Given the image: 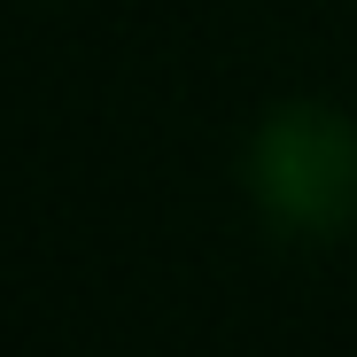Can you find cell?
<instances>
[{"mask_svg":"<svg viewBox=\"0 0 357 357\" xmlns=\"http://www.w3.org/2000/svg\"><path fill=\"white\" fill-rule=\"evenodd\" d=\"M257 195L295 233H349L357 225V125L319 101L280 109L257 132Z\"/></svg>","mask_w":357,"mask_h":357,"instance_id":"1","label":"cell"}]
</instances>
